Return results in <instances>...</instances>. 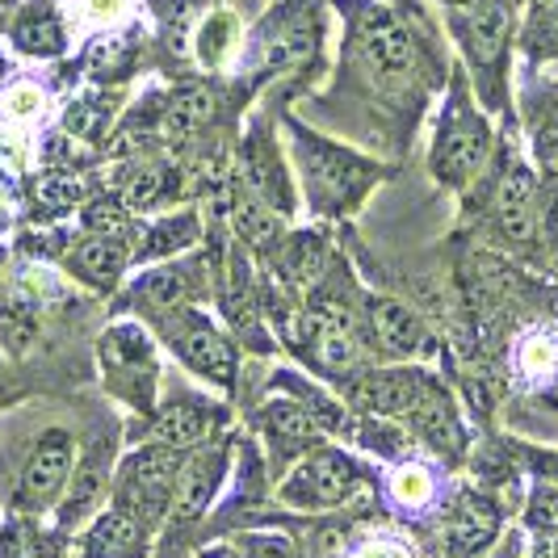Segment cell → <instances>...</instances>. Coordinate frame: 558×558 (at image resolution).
Returning a JSON list of instances; mask_svg holds the SVG:
<instances>
[{
    "label": "cell",
    "mask_w": 558,
    "mask_h": 558,
    "mask_svg": "<svg viewBox=\"0 0 558 558\" xmlns=\"http://www.w3.org/2000/svg\"><path fill=\"white\" fill-rule=\"evenodd\" d=\"M353 492V466L344 453H315L303 471L286 483V500L294 504H340Z\"/></svg>",
    "instance_id": "6da1fadb"
},
{
    "label": "cell",
    "mask_w": 558,
    "mask_h": 558,
    "mask_svg": "<svg viewBox=\"0 0 558 558\" xmlns=\"http://www.w3.org/2000/svg\"><path fill=\"white\" fill-rule=\"evenodd\" d=\"M362 51L374 68L383 72H408L416 63V47H412V34L395 22L391 13L383 9H365L362 17Z\"/></svg>",
    "instance_id": "7a4b0ae2"
},
{
    "label": "cell",
    "mask_w": 558,
    "mask_h": 558,
    "mask_svg": "<svg viewBox=\"0 0 558 558\" xmlns=\"http://www.w3.org/2000/svg\"><path fill=\"white\" fill-rule=\"evenodd\" d=\"M68 471H72V441H68V433H47L26 462V478H22L26 504L56 500Z\"/></svg>",
    "instance_id": "3957f363"
},
{
    "label": "cell",
    "mask_w": 558,
    "mask_h": 558,
    "mask_svg": "<svg viewBox=\"0 0 558 558\" xmlns=\"http://www.w3.org/2000/svg\"><path fill=\"white\" fill-rule=\"evenodd\" d=\"M177 349H181V357L194 365V369H202L206 378H215V383H223V387L235 383V349H231L210 324L190 319V328L177 336Z\"/></svg>",
    "instance_id": "277c9868"
},
{
    "label": "cell",
    "mask_w": 558,
    "mask_h": 558,
    "mask_svg": "<svg viewBox=\"0 0 558 558\" xmlns=\"http://www.w3.org/2000/svg\"><path fill=\"white\" fill-rule=\"evenodd\" d=\"M412 420H416V433L433 449H441V453L462 449V428H458V416H453V403H449V395L437 383H428L420 391V399L412 403Z\"/></svg>",
    "instance_id": "5b68a950"
},
{
    "label": "cell",
    "mask_w": 558,
    "mask_h": 558,
    "mask_svg": "<svg viewBox=\"0 0 558 558\" xmlns=\"http://www.w3.org/2000/svg\"><path fill=\"white\" fill-rule=\"evenodd\" d=\"M483 151H487V126L471 118V113H458L453 122H449L446 140H441V172H446L449 181H458V177H466L471 168L483 160Z\"/></svg>",
    "instance_id": "8992f818"
},
{
    "label": "cell",
    "mask_w": 558,
    "mask_h": 558,
    "mask_svg": "<svg viewBox=\"0 0 558 558\" xmlns=\"http://www.w3.org/2000/svg\"><path fill=\"white\" fill-rule=\"evenodd\" d=\"M496 530H500V525H496V512L471 496V500H462V508L446 521V555L449 558L478 555V550L496 537Z\"/></svg>",
    "instance_id": "52a82bcc"
},
{
    "label": "cell",
    "mask_w": 558,
    "mask_h": 558,
    "mask_svg": "<svg viewBox=\"0 0 558 558\" xmlns=\"http://www.w3.org/2000/svg\"><path fill=\"white\" fill-rule=\"evenodd\" d=\"M533 194H537V181H533L530 168H512L504 177L500 194H496V215H500V227L508 240H530Z\"/></svg>",
    "instance_id": "ba28073f"
},
{
    "label": "cell",
    "mask_w": 558,
    "mask_h": 558,
    "mask_svg": "<svg viewBox=\"0 0 558 558\" xmlns=\"http://www.w3.org/2000/svg\"><path fill=\"white\" fill-rule=\"evenodd\" d=\"M177 466H181V462L172 458V449L168 446L143 449V453H135V458L122 466V478H118V483L168 500V496H172V483H177Z\"/></svg>",
    "instance_id": "9c48e42d"
},
{
    "label": "cell",
    "mask_w": 558,
    "mask_h": 558,
    "mask_svg": "<svg viewBox=\"0 0 558 558\" xmlns=\"http://www.w3.org/2000/svg\"><path fill=\"white\" fill-rule=\"evenodd\" d=\"M424 387H428L424 378L403 374V369H395V374H374V378L362 383V403L374 408V412H383V416H399V412H412V403L420 399Z\"/></svg>",
    "instance_id": "30bf717a"
},
{
    "label": "cell",
    "mask_w": 558,
    "mask_h": 558,
    "mask_svg": "<svg viewBox=\"0 0 558 558\" xmlns=\"http://www.w3.org/2000/svg\"><path fill=\"white\" fill-rule=\"evenodd\" d=\"M88 555L93 558H140L143 555V530L135 517L110 512L101 517L88 533Z\"/></svg>",
    "instance_id": "8fae6325"
},
{
    "label": "cell",
    "mask_w": 558,
    "mask_h": 558,
    "mask_svg": "<svg viewBox=\"0 0 558 558\" xmlns=\"http://www.w3.org/2000/svg\"><path fill=\"white\" fill-rule=\"evenodd\" d=\"M369 319H374V336L387 353H412L420 344V324L416 315L403 307V303H391V299H374L369 303Z\"/></svg>",
    "instance_id": "7c38bea8"
},
{
    "label": "cell",
    "mask_w": 558,
    "mask_h": 558,
    "mask_svg": "<svg viewBox=\"0 0 558 558\" xmlns=\"http://www.w3.org/2000/svg\"><path fill=\"white\" fill-rule=\"evenodd\" d=\"M210 412H202L194 403H168L160 420H156V433L168 449H194L210 437Z\"/></svg>",
    "instance_id": "4fadbf2b"
},
{
    "label": "cell",
    "mask_w": 558,
    "mask_h": 558,
    "mask_svg": "<svg viewBox=\"0 0 558 558\" xmlns=\"http://www.w3.org/2000/svg\"><path fill=\"white\" fill-rule=\"evenodd\" d=\"M219 471H223V458L219 453H197L185 466H177V500H181V512H197L202 504L210 500V492L219 483Z\"/></svg>",
    "instance_id": "5bb4252c"
},
{
    "label": "cell",
    "mask_w": 558,
    "mask_h": 558,
    "mask_svg": "<svg viewBox=\"0 0 558 558\" xmlns=\"http://www.w3.org/2000/svg\"><path fill=\"white\" fill-rule=\"evenodd\" d=\"M215 110H219V97L206 84H190L168 106V131L172 135H194L206 122H215Z\"/></svg>",
    "instance_id": "9a60e30c"
},
{
    "label": "cell",
    "mask_w": 558,
    "mask_h": 558,
    "mask_svg": "<svg viewBox=\"0 0 558 558\" xmlns=\"http://www.w3.org/2000/svg\"><path fill=\"white\" fill-rule=\"evenodd\" d=\"M311 353H315V362L328 365V369H349L353 357H357L349 315H336V319H319L315 315V344H311Z\"/></svg>",
    "instance_id": "2e32d148"
},
{
    "label": "cell",
    "mask_w": 558,
    "mask_h": 558,
    "mask_svg": "<svg viewBox=\"0 0 558 558\" xmlns=\"http://www.w3.org/2000/svg\"><path fill=\"white\" fill-rule=\"evenodd\" d=\"M122 248L106 240V235H88L84 244H76L72 252V265H76V274L88 281H97V286H113L118 274H122Z\"/></svg>",
    "instance_id": "e0dca14e"
},
{
    "label": "cell",
    "mask_w": 558,
    "mask_h": 558,
    "mask_svg": "<svg viewBox=\"0 0 558 558\" xmlns=\"http://www.w3.org/2000/svg\"><path fill=\"white\" fill-rule=\"evenodd\" d=\"M517 369L530 383H550L558 374V336L555 332H525L517 340Z\"/></svg>",
    "instance_id": "ac0fdd59"
},
{
    "label": "cell",
    "mask_w": 558,
    "mask_h": 558,
    "mask_svg": "<svg viewBox=\"0 0 558 558\" xmlns=\"http://www.w3.org/2000/svg\"><path fill=\"white\" fill-rule=\"evenodd\" d=\"M504 34H508V22H504V9H496V4H487V9L466 17V43H471L478 63H492L500 56Z\"/></svg>",
    "instance_id": "d6986e66"
},
{
    "label": "cell",
    "mask_w": 558,
    "mask_h": 558,
    "mask_svg": "<svg viewBox=\"0 0 558 558\" xmlns=\"http://www.w3.org/2000/svg\"><path fill=\"white\" fill-rule=\"evenodd\" d=\"M391 500L399 508H408V512H420V508H428L433 504V492H437V478L428 466H420V462H408V466H399L391 475Z\"/></svg>",
    "instance_id": "ffe728a7"
},
{
    "label": "cell",
    "mask_w": 558,
    "mask_h": 558,
    "mask_svg": "<svg viewBox=\"0 0 558 558\" xmlns=\"http://www.w3.org/2000/svg\"><path fill=\"white\" fill-rule=\"evenodd\" d=\"M265 424H269V433L278 437L281 446H307V441L319 437V424L303 408H294V403H274L265 412Z\"/></svg>",
    "instance_id": "44dd1931"
},
{
    "label": "cell",
    "mask_w": 558,
    "mask_h": 558,
    "mask_svg": "<svg viewBox=\"0 0 558 558\" xmlns=\"http://www.w3.org/2000/svg\"><path fill=\"white\" fill-rule=\"evenodd\" d=\"M324 265H328V252H324V244H319L315 235H299V240L286 248V260H281L286 278L294 281V286H311V281L324 274Z\"/></svg>",
    "instance_id": "7402d4cb"
},
{
    "label": "cell",
    "mask_w": 558,
    "mask_h": 558,
    "mask_svg": "<svg viewBox=\"0 0 558 558\" xmlns=\"http://www.w3.org/2000/svg\"><path fill=\"white\" fill-rule=\"evenodd\" d=\"M235 227H240L244 244H252V248H269V244L278 240V219H274L256 197L235 206Z\"/></svg>",
    "instance_id": "603a6c76"
},
{
    "label": "cell",
    "mask_w": 558,
    "mask_h": 558,
    "mask_svg": "<svg viewBox=\"0 0 558 558\" xmlns=\"http://www.w3.org/2000/svg\"><path fill=\"white\" fill-rule=\"evenodd\" d=\"M59 43H63V34H59L56 17H47V13H34V17H26V22L17 26V47H22V51L56 56Z\"/></svg>",
    "instance_id": "cb8c5ba5"
},
{
    "label": "cell",
    "mask_w": 558,
    "mask_h": 558,
    "mask_svg": "<svg viewBox=\"0 0 558 558\" xmlns=\"http://www.w3.org/2000/svg\"><path fill=\"white\" fill-rule=\"evenodd\" d=\"M315 172H319V181H324L332 194H349L365 177V168H357L349 156H340V151H319V156H315Z\"/></svg>",
    "instance_id": "d4e9b609"
},
{
    "label": "cell",
    "mask_w": 558,
    "mask_h": 558,
    "mask_svg": "<svg viewBox=\"0 0 558 558\" xmlns=\"http://www.w3.org/2000/svg\"><path fill=\"white\" fill-rule=\"evenodd\" d=\"M244 168H248L252 197H256L260 206H265V202H269V206H281V202H286V194H281V177H278V168H274V160H269L265 151L256 156V147H252V156H248V165H244Z\"/></svg>",
    "instance_id": "484cf974"
},
{
    "label": "cell",
    "mask_w": 558,
    "mask_h": 558,
    "mask_svg": "<svg viewBox=\"0 0 558 558\" xmlns=\"http://www.w3.org/2000/svg\"><path fill=\"white\" fill-rule=\"evenodd\" d=\"M185 290H190V286H185V278H181L177 269H156L151 278L143 281V299H147L151 307H160V311L177 307V303L185 299Z\"/></svg>",
    "instance_id": "4316f807"
},
{
    "label": "cell",
    "mask_w": 558,
    "mask_h": 558,
    "mask_svg": "<svg viewBox=\"0 0 558 558\" xmlns=\"http://www.w3.org/2000/svg\"><path fill=\"white\" fill-rule=\"evenodd\" d=\"M160 194H165V168L143 165L140 172H131V181H126V202L131 206H151Z\"/></svg>",
    "instance_id": "83f0119b"
},
{
    "label": "cell",
    "mask_w": 558,
    "mask_h": 558,
    "mask_svg": "<svg viewBox=\"0 0 558 558\" xmlns=\"http://www.w3.org/2000/svg\"><path fill=\"white\" fill-rule=\"evenodd\" d=\"M84 223H88L93 235L113 240V235H122V227H126V210H122L118 202H93V206L84 210Z\"/></svg>",
    "instance_id": "f1b7e54d"
},
{
    "label": "cell",
    "mask_w": 558,
    "mask_h": 558,
    "mask_svg": "<svg viewBox=\"0 0 558 558\" xmlns=\"http://www.w3.org/2000/svg\"><path fill=\"white\" fill-rule=\"evenodd\" d=\"M190 240H194V219H168V223H160V231H151L147 256H165V252L181 248Z\"/></svg>",
    "instance_id": "f546056e"
},
{
    "label": "cell",
    "mask_w": 558,
    "mask_h": 558,
    "mask_svg": "<svg viewBox=\"0 0 558 558\" xmlns=\"http://www.w3.org/2000/svg\"><path fill=\"white\" fill-rule=\"evenodd\" d=\"M34 194H38V202H43V206H56V210H63V206H72V202L81 197V181H76V177H63V172H56V177H43Z\"/></svg>",
    "instance_id": "4dcf8cb0"
},
{
    "label": "cell",
    "mask_w": 558,
    "mask_h": 558,
    "mask_svg": "<svg viewBox=\"0 0 558 558\" xmlns=\"http://www.w3.org/2000/svg\"><path fill=\"white\" fill-rule=\"evenodd\" d=\"M530 525L537 533H558V492H537L530 504Z\"/></svg>",
    "instance_id": "1f68e13d"
},
{
    "label": "cell",
    "mask_w": 558,
    "mask_h": 558,
    "mask_svg": "<svg viewBox=\"0 0 558 558\" xmlns=\"http://www.w3.org/2000/svg\"><path fill=\"white\" fill-rule=\"evenodd\" d=\"M227 34H231V17H215L206 26V38H202V56L206 59L219 56V47H227Z\"/></svg>",
    "instance_id": "d6a6232c"
},
{
    "label": "cell",
    "mask_w": 558,
    "mask_h": 558,
    "mask_svg": "<svg viewBox=\"0 0 558 558\" xmlns=\"http://www.w3.org/2000/svg\"><path fill=\"white\" fill-rule=\"evenodd\" d=\"M4 106H9V113H34L38 106H43V97H38V88H34V84H17V88L9 93V101H4Z\"/></svg>",
    "instance_id": "836d02e7"
},
{
    "label": "cell",
    "mask_w": 558,
    "mask_h": 558,
    "mask_svg": "<svg viewBox=\"0 0 558 558\" xmlns=\"http://www.w3.org/2000/svg\"><path fill=\"white\" fill-rule=\"evenodd\" d=\"M248 550L256 558H294L290 542H281V537H256V542H248Z\"/></svg>",
    "instance_id": "e575fe53"
},
{
    "label": "cell",
    "mask_w": 558,
    "mask_h": 558,
    "mask_svg": "<svg viewBox=\"0 0 558 558\" xmlns=\"http://www.w3.org/2000/svg\"><path fill=\"white\" fill-rule=\"evenodd\" d=\"M353 558H412L399 542H365Z\"/></svg>",
    "instance_id": "d590c367"
},
{
    "label": "cell",
    "mask_w": 558,
    "mask_h": 558,
    "mask_svg": "<svg viewBox=\"0 0 558 558\" xmlns=\"http://www.w3.org/2000/svg\"><path fill=\"white\" fill-rule=\"evenodd\" d=\"M542 43H546V47H558V9H550L546 22H542Z\"/></svg>",
    "instance_id": "8d00e7d4"
},
{
    "label": "cell",
    "mask_w": 558,
    "mask_h": 558,
    "mask_svg": "<svg viewBox=\"0 0 558 558\" xmlns=\"http://www.w3.org/2000/svg\"><path fill=\"white\" fill-rule=\"evenodd\" d=\"M122 9V0H88V13L93 17H113Z\"/></svg>",
    "instance_id": "74e56055"
},
{
    "label": "cell",
    "mask_w": 558,
    "mask_h": 558,
    "mask_svg": "<svg viewBox=\"0 0 558 558\" xmlns=\"http://www.w3.org/2000/svg\"><path fill=\"white\" fill-rule=\"evenodd\" d=\"M13 17V0H0V26Z\"/></svg>",
    "instance_id": "f35d334b"
},
{
    "label": "cell",
    "mask_w": 558,
    "mask_h": 558,
    "mask_svg": "<svg viewBox=\"0 0 558 558\" xmlns=\"http://www.w3.org/2000/svg\"><path fill=\"white\" fill-rule=\"evenodd\" d=\"M496 558H512V550H504V555H496Z\"/></svg>",
    "instance_id": "ab89813d"
},
{
    "label": "cell",
    "mask_w": 558,
    "mask_h": 558,
    "mask_svg": "<svg viewBox=\"0 0 558 558\" xmlns=\"http://www.w3.org/2000/svg\"><path fill=\"white\" fill-rule=\"evenodd\" d=\"M555 231H558V210H555Z\"/></svg>",
    "instance_id": "60d3db41"
}]
</instances>
